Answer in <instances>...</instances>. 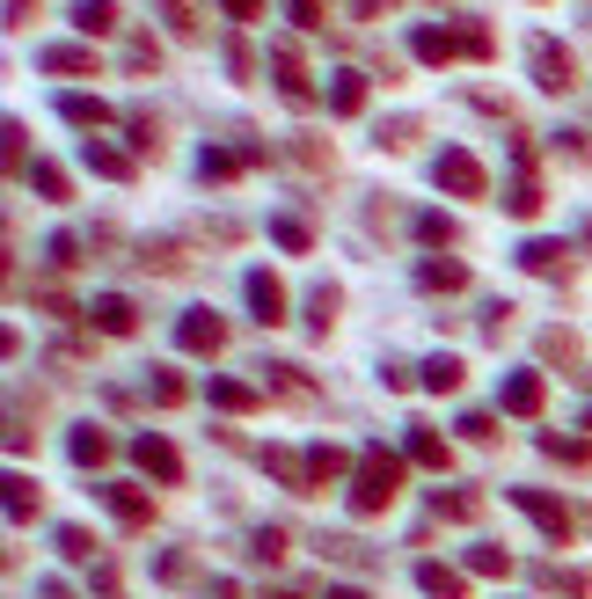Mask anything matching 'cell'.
<instances>
[{"instance_id":"6da1fadb","label":"cell","mask_w":592,"mask_h":599,"mask_svg":"<svg viewBox=\"0 0 592 599\" xmlns=\"http://www.w3.org/2000/svg\"><path fill=\"white\" fill-rule=\"evenodd\" d=\"M395 498H402V460H395L388 446H366V454H359V476H351V512L373 519V512H388Z\"/></svg>"},{"instance_id":"7a4b0ae2","label":"cell","mask_w":592,"mask_h":599,"mask_svg":"<svg viewBox=\"0 0 592 599\" xmlns=\"http://www.w3.org/2000/svg\"><path fill=\"white\" fill-rule=\"evenodd\" d=\"M527 67H534V88H548V96H570L578 88V59L556 37H527Z\"/></svg>"},{"instance_id":"3957f363","label":"cell","mask_w":592,"mask_h":599,"mask_svg":"<svg viewBox=\"0 0 592 599\" xmlns=\"http://www.w3.org/2000/svg\"><path fill=\"white\" fill-rule=\"evenodd\" d=\"M505 498H512L519 512H527V519L548 534V541H570V527H578V519H570V504H564V498H548V490H505Z\"/></svg>"},{"instance_id":"277c9868","label":"cell","mask_w":592,"mask_h":599,"mask_svg":"<svg viewBox=\"0 0 592 599\" xmlns=\"http://www.w3.org/2000/svg\"><path fill=\"white\" fill-rule=\"evenodd\" d=\"M432 176H439V191H454V197H483V161H475L469 146H446L439 161H432Z\"/></svg>"},{"instance_id":"5b68a950","label":"cell","mask_w":592,"mask_h":599,"mask_svg":"<svg viewBox=\"0 0 592 599\" xmlns=\"http://www.w3.org/2000/svg\"><path fill=\"white\" fill-rule=\"evenodd\" d=\"M176 344H183V351H197V359H213V351L227 344V322L213 308H191L183 322H176Z\"/></svg>"},{"instance_id":"8992f818","label":"cell","mask_w":592,"mask_h":599,"mask_svg":"<svg viewBox=\"0 0 592 599\" xmlns=\"http://www.w3.org/2000/svg\"><path fill=\"white\" fill-rule=\"evenodd\" d=\"M81 314H88V330H102V336H132L140 330V308H132L124 292H96Z\"/></svg>"},{"instance_id":"52a82bcc","label":"cell","mask_w":592,"mask_h":599,"mask_svg":"<svg viewBox=\"0 0 592 599\" xmlns=\"http://www.w3.org/2000/svg\"><path fill=\"white\" fill-rule=\"evenodd\" d=\"M512 154H519V176H512V191H505V213H512V219H534V213H542V183H534V154H527V140H519Z\"/></svg>"},{"instance_id":"ba28073f","label":"cell","mask_w":592,"mask_h":599,"mask_svg":"<svg viewBox=\"0 0 592 599\" xmlns=\"http://www.w3.org/2000/svg\"><path fill=\"white\" fill-rule=\"evenodd\" d=\"M410 51H418L424 67H446V59H461V51H469V45H461V29H439V23H418V29H410Z\"/></svg>"},{"instance_id":"9c48e42d","label":"cell","mask_w":592,"mask_h":599,"mask_svg":"<svg viewBox=\"0 0 592 599\" xmlns=\"http://www.w3.org/2000/svg\"><path fill=\"white\" fill-rule=\"evenodd\" d=\"M132 460H140L154 482H176V476H183V460H176V446L161 432H140V439H132Z\"/></svg>"},{"instance_id":"30bf717a","label":"cell","mask_w":592,"mask_h":599,"mask_svg":"<svg viewBox=\"0 0 592 599\" xmlns=\"http://www.w3.org/2000/svg\"><path fill=\"white\" fill-rule=\"evenodd\" d=\"M249 308H256V322H264V330H278V322H286V286H278L271 271H249Z\"/></svg>"},{"instance_id":"8fae6325","label":"cell","mask_w":592,"mask_h":599,"mask_svg":"<svg viewBox=\"0 0 592 599\" xmlns=\"http://www.w3.org/2000/svg\"><path fill=\"white\" fill-rule=\"evenodd\" d=\"M256 161H264V146H242V154L205 146V154H197V176H205V183H227V176H242V168H256Z\"/></svg>"},{"instance_id":"7c38bea8","label":"cell","mask_w":592,"mask_h":599,"mask_svg":"<svg viewBox=\"0 0 592 599\" xmlns=\"http://www.w3.org/2000/svg\"><path fill=\"white\" fill-rule=\"evenodd\" d=\"M102 504H110V519H118V527H147V519H154V498H147V490H132V482H110Z\"/></svg>"},{"instance_id":"4fadbf2b","label":"cell","mask_w":592,"mask_h":599,"mask_svg":"<svg viewBox=\"0 0 592 599\" xmlns=\"http://www.w3.org/2000/svg\"><path fill=\"white\" fill-rule=\"evenodd\" d=\"M271 73H278V96H286V103H315V88H307L293 45H271Z\"/></svg>"},{"instance_id":"5bb4252c","label":"cell","mask_w":592,"mask_h":599,"mask_svg":"<svg viewBox=\"0 0 592 599\" xmlns=\"http://www.w3.org/2000/svg\"><path fill=\"white\" fill-rule=\"evenodd\" d=\"M519 264L534 271V278H570V249H564V241H527V249H519Z\"/></svg>"},{"instance_id":"9a60e30c","label":"cell","mask_w":592,"mask_h":599,"mask_svg":"<svg viewBox=\"0 0 592 599\" xmlns=\"http://www.w3.org/2000/svg\"><path fill=\"white\" fill-rule=\"evenodd\" d=\"M418 286L424 292H461V286H469V264H454V256H424V264H418Z\"/></svg>"},{"instance_id":"2e32d148","label":"cell","mask_w":592,"mask_h":599,"mask_svg":"<svg viewBox=\"0 0 592 599\" xmlns=\"http://www.w3.org/2000/svg\"><path fill=\"white\" fill-rule=\"evenodd\" d=\"M67 454H74L81 468H102V460L118 454V446H110V432H102V424H74V439H67Z\"/></svg>"},{"instance_id":"e0dca14e","label":"cell","mask_w":592,"mask_h":599,"mask_svg":"<svg viewBox=\"0 0 592 599\" xmlns=\"http://www.w3.org/2000/svg\"><path fill=\"white\" fill-rule=\"evenodd\" d=\"M497 403L512 409V417H542V373H512V381H505V395H497Z\"/></svg>"},{"instance_id":"ac0fdd59","label":"cell","mask_w":592,"mask_h":599,"mask_svg":"<svg viewBox=\"0 0 592 599\" xmlns=\"http://www.w3.org/2000/svg\"><path fill=\"white\" fill-rule=\"evenodd\" d=\"M418 381L432 387V395H454V387L469 381V366L454 359V351H439V359H424V366H418Z\"/></svg>"},{"instance_id":"d6986e66","label":"cell","mask_w":592,"mask_h":599,"mask_svg":"<svg viewBox=\"0 0 592 599\" xmlns=\"http://www.w3.org/2000/svg\"><path fill=\"white\" fill-rule=\"evenodd\" d=\"M37 67L45 73H96V51L88 45H45L37 51Z\"/></svg>"},{"instance_id":"ffe728a7","label":"cell","mask_w":592,"mask_h":599,"mask_svg":"<svg viewBox=\"0 0 592 599\" xmlns=\"http://www.w3.org/2000/svg\"><path fill=\"white\" fill-rule=\"evenodd\" d=\"M59 118L81 124V132H102V124H110V103L102 96H59Z\"/></svg>"},{"instance_id":"44dd1931","label":"cell","mask_w":592,"mask_h":599,"mask_svg":"<svg viewBox=\"0 0 592 599\" xmlns=\"http://www.w3.org/2000/svg\"><path fill=\"white\" fill-rule=\"evenodd\" d=\"M329 110H337V118H359V110H366V73H337V81H329Z\"/></svg>"},{"instance_id":"7402d4cb","label":"cell","mask_w":592,"mask_h":599,"mask_svg":"<svg viewBox=\"0 0 592 599\" xmlns=\"http://www.w3.org/2000/svg\"><path fill=\"white\" fill-rule=\"evenodd\" d=\"M418 585H424L432 599H469V577L446 571V563H418Z\"/></svg>"},{"instance_id":"603a6c76","label":"cell","mask_w":592,"mask_h":599,"mask_svg":"<svg viewBox=\"0 0 592 599\" xmlns=\"http://www.w3.org/2000/svg\"><path fill=\"white\" fill-rule=\"evenodd\" d=\"M23 183H29L37 197H45V205H67V168H59V161H29Z\"/></svg>"},{"instance_id":"cb8c5ba5","label":"cell","mask_w":592,"mask_h":599,"mask_svg":"<svg viewBox=\"0 0 592 599\" xmlns=\"http://www.w3.org/2000/svg\"><path fill=\"white\" fill-rule=\"evenodd\" d=\"M81 161L96 168V176H110V183H124V176H132V154H118V146H102V140L81 146Z\"/></svg>"},{"instance_id":"d4e9b609","label":"cell","mask_w":592,"mask_h":599,"mask_svg":"<svg viewBox=\"0 0 592 599\" xmlns=\"http://www.w3.org/2000/svg\"><path fill=\"white\" fill-rule=\"evenodd\" d=\"M410 460H418V468H439V476H446V439L432 432V424H410Z\"/></svg>"},{"instance_id":"484cf974","label":"cell","mask_w":592,"mask_h":599,"mask_svg":"<svg viewBox=\"0 0 592 599\" xmlns=\"http://www.w3.org/2000/svg\"><path fill=\"white\" fill-rule=\"evenodd\" d=\"M37 504H45V490H37V482H29V476H8V519H15V527H23V519H37Z\"/></svg>"},{"instance_id":"4316f807","label":"cell","mask_w":592,"mask_h":599,"mask_svg":"<svg viewBox=\"0 0 592 599\" xmlns=\"http://www.w3.org/2000/svg\"><path fill=\"white\" fill-rule=\"evenodd\" d=\"M74 23L88 29V37H102V29H118V0H74Z\"/></svg>"},{"instance_id":"83f0119b","label":"cell","mask_w":592,"mask_h":599,"mask_svg":"<svg viewBox=\"0 0 592 599\" xmlns=\"http://www.w3.org/2000/svg\"><path fill=\"white\" fill-rule=\"evenodd\" d=\"M322 555H337V563H351V571H373V549L359 541V534H329V541H322Z\"/></svg>"},{"instance_id":"f1b7e54d","label":"cell","mask_w":592,"mask_h":599,"mask_svg":"<svg viewBox=\"0 0 592 599\" xmlns=\"http://www.w3.org/2000/svg\"><path fill=\"white\" fill-rule=\"evenodd\" d=\"M432 512H439V519H483V498H475V490H439Z\"/></svg>"},{"instance_id":"f546056e","label":"cell","mask_w":592,"mask_h":599,"mask_svg":"<svg viewBox=\"0 0 592 599\" xmlns=\"http://www.w3.org/2000/svg\"><path fill=\"white\" fill-rule=\"evenodd\" d=\"M337 308H345V292H337V286H315V300H307V330H315V336H329Z\"/></svg>"},{"instance_id":"4dcf8cb0","label":"cell","mask_w":592,"mask_h":599,"mask_svg":"<svg viewBox=\"0 0 592 599\" xmlns=\"http://www.w3.org/2000/svg\"><path fill=\"white\" fill-rule=\"evenodd\" d=\"M264 468H271L278 482H293V490H307V460L286 454V446H264Z\"/></svg>"},{"instance_id":"1f68e13d","label":"cell","mask_w":592,"mask_h":599,"mask_svg":"<svg viewBox=\"0 0 592 599\" xmlns=\"http://www.w3.org/2000/svg\"><path fill=\"white\" fill-rule=\"evenodd\" d=\"M534 577H542V592H564V599H585V592H592L585 577H578V571H564V563H542Z\"/></svg>"},{"instance_id":"d6a6232c","label":"cell","mask_w":592,"mask_h":599,"mask_svg":"<svg viewBox=\"0 0 592 599\" xmlns=\"http://www.w3.org/2000/svg\"><path fill=\"white\" fill-rule=\"evenodd\" d=\"M205 395H213V409H234V417H242V409H256V387H249V381H213Z\"/></svg>"},{"instance_id":"836d02e7","label":"cell","mask_w":592,"mask_h":599,"mask_svg":"<svg viewBox=\"0 0 592 599\" xmlns=\"http://www.w3.org/2000/svg\"><path fill=\"white\" fill-rule=\"evenodd\" d=\"M345 468H351L345 446H315V454H307V482H337Z\"/></svg>"},{"instance_id":"e575fe53","label":"cell","mask_w":592,"mask_h":599,"mask_svg":"<svg viewBox=\"0 0 592 599\" xmlns=\"http://www.w3.org/2000/svg\"><path fill=\"white\" fill-rule=\"evenodd\" d=\"M469 571L475 577H505V571H512V555L497 549V541H475V549H469Z\"/></svg>"},{"instance_id":"d590c367","label":"cell","mask_w":592,"mask_h":599,"mask_svg":"<svg viewBox=\"0 0 592 599\" xmlns=\"http://www.w3.org/2000/svg\"><path fill=\"white\" fill-rule=\"evenodd\" d=\"M542 454H548V460H592V439H564V432H542Z\"/></svg>"},{"instance_id":"8d00e7d4","label":"cell","mask_w":592,"mask_h":599,"mask_svg":"<svg viewBox=\"0 0 592 599\" xmlns=\"http://www.w3.org/2000/svg\"><path fill=\"white\" fill-rule=\"evenodd\" d=\"M147 395H154L161 409H176V403H183V381H176L169 366H154V373H147Z\"/></svg>"},{"instance_id":"74e56055","label":"cell","mask_w":592,"mask_h":599,"mask_svg":"<svg viewBox=\"0 0 592 599\" xmlns=\"http://www.w3.org/2000/svg\"><path fill=\"white\" fill-rule=\"evenodd\" d=\"M124 124H132V146H140V154H161V124H154L147 110H132Z\"/></svg>"},{"instance_id":"f35d334b","label":"cell","mask_w":592,"mask_h":599,"mask_svg":"<svg viewBox=\"0 0 592 599\" xmlns=\"http://www.w3.org/2000/svg\"><path fill=\"white\" fill-rule=\"evenodd\" d=\"M59 555H67V563H88V555H96L88 527H59Z\"/></svg>"},{"instance_id":"ab89813d","label":"cell","mask_w":592,"mask_h":599,"mask_svg":"<svg viewBox=\"0 0 592 599\" xmlns=\"http://www.w3.org/2000/svg\"><path fill=\"white\" fill-rule=\"evenodd\" d=\"M542 359H564V366H578V336H570V330H542Z\"/></svg>"},{"instance_id":"60d3db41","label":"cell","mask_w":592,"mask_h":599,"mask_svg":"<svg viewBox=\"0 0 592 599\" xmlns=\"http://www.w3.org/2000/svg\"><path fill=\"white\" fill-rule=\"evenodd\" d=\"M418 241L446 249V241H454V219H446V213H418Z\"/></svg>"},{"instance_id":"b9f144b4","label":"cell","mask_w":592,"mask_h":599,"mask_svg":"<svg viewBox=\"0 0 592 599\" xmlns=\"http://www.w3.org/2000/svg\"><path fill=\"white\" fill-rule=\"evenodd\" d=\"M45 256H51V271H74V264H81V241H74V235H51Z\"/></svg>"},{"instance_id":"7bdbcfd3","label":"cell","mask_w":592,"mask_h":599,"mask_svg":"<svg viewBox=\"0 0 592 599\" xmlns=\"http://www.w3.org/2000/svg\"><path fill=\"white\" fill-rule=\"evenodd\" d=\"M23 124H8V132H0V154H8V168H15V176H29V161H23Z\"/></svg>"},{"instance_id":"ee69618b","label":"cell","mask_w":592,"mask_h":599,"mask_svg":"<svg viewBox=\"0 0 592 599\" xmlns=\"http://www.w3.org/2000/svg\"><path fill=\"white\" fill-rule=\"evenodd\" d=\"M249 555H256V563H278V555H286V534H278V527H264V534H256V549H249Z\"/></svg>"},{"instance_id":"f6af8a7d","label":"cell","mask_w":592,"mask_h":599,"mask_svg":"<svg viewBox=\"0 0 592 599\" xmlns=\"http://www.w3.org/2000/svg\"><path fill=\"white\" fill-rule=\"evenodd\" d=\"M51 366H67V373H74V366H88V351H81L74 336H59V344H51Z\"/></svg>"},{"instance_id":"bcb514c9","label":"cell","mask_w":592,"mask_h":599,"mask_svg":"<svg viewBox=\"0 0 592 599\" xmlns=\"http://www.w3.org/2000/svg\"><path fill=\"white\" fill-rule=\"evenodd\" d=\"M418 140V118H395V124H380V146H410Z\"/></svg>"},{"instance_id":"7dc6e473","label":"cell","mask_w":592,"mask_h":599,"mask_svg":"<svg viewBox=\"0 0 592 599\" xmlns=\"http://www.w3.org/2000/svg\"><path fill=\"white\" fill-rule=\"evenodd\" d=\"M271 235H278V249H307V227L300 219H271Z\"/></svg>"},{"instance_id":"c3c4849f","label":"cell","mask_w":592,"mask_h":599,"mask_svg":"<svg viewBox=\"0 0 592 599\" xmlns=\"http://www.w3.org/2000/svg\"><path fill=\"white\" fill-rule=\"evenodd\" d=\"M154 571L169 577V585H183V577H191V555H183V549H169V555H161V563H154Z\"/></svg>"},{"instance_id":"681fc988","label":"cell","mask_w":592,"mask_h":599,"mask_svg":"<svg viewBox=\"0 0 592 599\" xmlns=\"http://www.w3.org/2000/svg\"><path fill=\"white\" fill-rule=\"evenodd\" d=\"M461 45H469V59H491V29H483V23H469V29H461Z\"/></svg>"},{"instance_id":"f907efd6","label":"cell","mask_w":592,"mask_h":599,"mask_svg":"<svg viewBox=\"0 0 592 599\" xmlns=\"http://www.w3.org/2000/svg\"><path fill=\"white\" fill-rule=\"evenodd\" d=\"M264 373H271V381L286 387V395H307V381H300V366H264Z\"/></svg>"},{"instance_id":"816d5d0a","label":"cell","mask_w":592,"mask_h":599,"mask_svg":"<svg viewBox=\"0 0 592 599\" xmlns=\"http://www.w3.org/2000/svg\"><path fill=\"white\" fill-rule=\"evenodd\" d=\"M461 439H475V446H483V439H497L491 417H483V409H475V417H461Z\"/></svg>"},{"instance_id":"f5cc1de1","label":"cell","mask_w":592,"mask_h":599,"mask_svg":"<svg viewBox=\"0 0 592 599\" xmlns=\"http://www.w3.org/2000/svg\"><path fill=\"white\" fill-rule=\"evenodd\" d=\"M293 23L300 29H322V0H293Z\"/></svg>"},{"instance_id":"db71d44e","label":"cell","mask_w":592,"mask_h":599,"mask_svg":"<svg viewBox=\"0 0 592 599\" xmlns=\"http://www.w3.org/2000/svg\"><path fill=\"white\" fill-rule=\"evenodd\" d=\"M227 15H234V23H256V15H264V0H220Z\"/></svg>"},{"instance_id":"11a10c76","label":"cell","mask_w":592,"mask_h":599,"mask_svg":"<svg viewBox=\"0 0 592 599\" xmlns=\"http://www.w3.org/2000/svg\"><path fill=\"white\" fill-rule=\"evenodd\" d=\"M37 599H74V592H67L59 577H45V585H37Z\"/></svg>"},{"instance_id":"9f6ffc18","label":"cell","mask_w":592,"mask_h":599,"mask_svg":"<svg viewBox=\"0 0 592 599\" xmlns=\"http://www.w3.org/2000/svg\"><path fill=\"white\" fill-rule=\"evenodd\" d=\"M329 599H366V592H359V585H329Z\"/></svg>"},{"instance_id":"6f0895ef","label":"cell","mask_w":592,"mask_h":599,"mask_svg":"<svg viewBox=\"0 0 592 599\" xmlns=\"http://www.w3.org/2000/svg\"><path fill=\"white\" fill-rule=\"evenodd\" d=\"M278 599H293V592H278Z\"/></svg>"}]
</instances>
